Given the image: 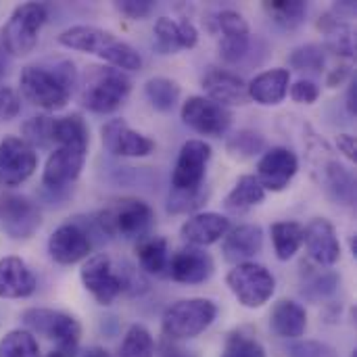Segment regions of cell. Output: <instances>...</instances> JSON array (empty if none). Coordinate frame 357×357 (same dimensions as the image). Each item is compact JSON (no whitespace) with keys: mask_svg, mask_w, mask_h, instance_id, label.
I'll return each instance as SVG.
<instances>
[{"mask_svg":"<svg viewBox=\"0 0 357 357\" xmlns=\"http://www.w3.org/2000/svg\"><path fill=\"white\" fill-rule=\"evenodd\" d=\"M211 161V146L205 140H188L182 144L174 172L172 186L176 192H195L201 188L207 165Z\"/></svg>","mask_w":357,"mask_h":357,"instance_id":"cell-11","label":"cell"},{"mask_svg":"<svg viewBox=\"0 0 357 357\" xmlns=\"http://www.w3.org/2000/svg\"><path fill=\"white\" fill-rule=\"evenodd\" d=\"M205 199H207V195L201 192V188L195 190V192H176V190H174V195L169 197V211H172V213H186V211H192V209L201 207V205L205 203Z\"/></svg>","mask_w":357,"mask_h":357,"instance_id":"cell-44","label":"cell"},{"mask_svg":"<svg viewBox=\"0 0 357 357\" xmlns=\"http://www.w3.org/2000/svg\"><path fill=\"white\" fill-rule=\"evenodd\" d=\"M40 347L31 333L27 331H10L0 341V357H38Z\"/></svg>","mask_w":357,"mask_h":357,"instance_id":"cell-36","label":"cell"},{"mask_svg":"<svg viewBox=\"0 0 357 357\" xmlns=\"http://www.w3.org/2000/svg\"><path fill=\"white\" fill-rule=\"evenodd\" d=\"M38 282L27 264L19 257L0 259V297L2 299H25L33 295Z\"/></svg>","mask_w":357,"mask_h":357,"instance_id":"cell-24","label":"cell"},{"mask_svg":"<svg viewBox=\"0 0 357 357\" xmlns=\"http://www.w3.org/2000/svg\"><path fill=\"white\" fill-rule=\"evenodd\" d=\"M218 318V305L211 299H182L163 314L161 328L169 341H186L205 333Z\"/></svg>","mask_w":357,"mask_h":357,"instance_id":"cell-5","label":"cell"},{"mask_svg":"<svg viewBox=\"0 0 357 357\" xmlns=\"http://www.w3.org/2000/svg\"><path fill=\"white\" fill-rule=\"evenodd\" d=\"M136 257L140 261V268L146 274H155L161 276L167 270V261H169V251H167V241L163 236H146L142 241H138L136 245Z\"/></svg>","mask_w":357,"mask_h":357,"instance_id":"cell-31","label":"cell"},{"mask_svg":"<svg viewBox=\"0 0 357 357\" xmlns=\"http://www.w3.org/2000/svg\"><path fill=\"white\" fill-rule=\"evenodd\" d=\"M289 86H291V71L284 67H274L255 75L247 84V94L249 100H255L257 105L276 107L287 98Z\"/></svg>","mask_w":357,"mask_h":357,"instance_id":"cell-23","label":"cell"},{"mask_svg":"<svg viewBox=\"0 0 357 357\" xmlns=\"http://www.w3.org/2000/svg\"><path fill=\"white\" fill-rule=\"evenodd\" d=\"M215 270L213 257L201 247H182L167 261V274L180 284H201L211 278Z\"/></svg>","mask_w":357,"mask_h":357,"instance_id":"cell-16","label":"cell"},{"mask_svg":"<svg viewBox=\"0 0 357 357\" xmlns=\"http://www.w3.org/2000/svg\"><path fill=\"white\" fill-rule=\"evenodd\" d=\"M59 44L71 50L90 52L100 56L109 67L119 71H138L142 67V56L128 42L117 40L115 33L96 25H73L59 33Z\"/></svg>","mask_w":357,"mask_h":357,"instance_id":"cell-2","label":"cell"},{"mask_svg":"<svg viewBox=\"0 0 357 357\" xmlns=\"http://www.w3.org/2000/svg\"><path fill=\"white\" fill-rule=\"evenodd\" d=\"M218 25L222 29V36H249V23L238 10H222L218 15Z\"/></svg>","mask_w":357,"mask_h":357,"instance_id":"cell-42","label":"cell"},{"mask_svg":"<svg viewBox=\"0 0 357 357\" xmlns=\"http://www.w3.org/2000/svg\"><path fill=\"white\" fill-rule=\"evenodd\" d=\"M117 357H155V339H153V335L140 324L130 326L123 341H121V345H119Z\"/></svg>","mask_w":357,"mask_h":357,"instance_id":"cell-34","label":"cell"},{"mask_svg":"<svg viewBox=\"0 0 357 357\" xmlns=\"http://www.w3.org/2000/svg\"><path fill=\"white\" fill-rule=\"evenodd\" d=\"M251 46V33L249 36H222L220 42V56L226 63H238Z\"/></svg>","mask_w":357,"mask_h":357,"instance_id":"cell-40","label":"cell"},{"mask_svg":"<svg viewBox=\"0 0 357 357\" xmlns=\"http://www.w3.org/2000/svg\"><path fill=\"white\" fill-rule=\"evenodd\" d=\"M303 245L307 255L320 268H331L341 259V243L335 226L326 218H316L303 226Z\"/></svg>","mask_w":357,"mask_h":357,"instance_id":"cell-18","label":"cell"},{"mask_svg":"<svg viewBox=\"0 0 357 357\" xmlns=\"http://www.w3.org/2000/svg\"><path fill=\"white\" fill-rule=\"evenodd\" d=\"M351 357H357V354H356V351H354V356H351Z\"/></svg>","mask_w":357,"mask_h":357,"instance_id":"cell-53","label":"cell"},{"mask_svg":"<svg viewBox=\"0 0 357 357\" xmlns=\"http://www.w3.org/2000/svg\"><path fill=\"white\" fill-rule=\"evenodd\" d=\"M21 318H23V324L31 333L42 335L48 341H54L59 354H63L65 357L75 356L79 337H82V326L73 316L65 312H56V310L31 307V310H25Z\"/></svg>","mask_w":357,"mask_h":357,"instance_id":"cell-7","label":"cell"},{"mask_svg":"<svg viewBox=\"0 0 357 357\" xmlns=\"http://www.w3.org/2000/svg\"><path fill=\"white\" fill-rule=\"evenodd\" d=\"M226 284L238 299V303L249 310L264 307L276 291V278L272 276V272L255 261L234 266L226 276Z\"/></svg>","mask_w":357,"mask_h":357,"instance_id":"cell-8","label":"cell"},{"mask_svg":"<svg viewBox=\"0 0 357 357\" xmlns=\"http://www.w3.org/2000/svg\"><path fill=\"white\" fill-rule=\"evenodd\" d=\"M270 326L282 339H299L307 328V312L297 301L282 299L272 307Z\"/></svg>","mask_w":357,"mask_h":357,"instance_id":"cell-26","label":"cell"},{"mask_svg":"<svg viewBox=\"0 0 357 357\" xmlns=\"http://www.w3.org/2000/svg\"><path fill=\"white\" fill-rule=\"evenodd\" d=\"M222 253L228 264H245L251 261L264 247V230L257 224H243L238 228H230V232L222 238Z\"/></svg>","mask_w":357,"mask_h":357,"instance_id":"cell-22","label":"cell"},{"mask_svg":"<svg viewBox=\"0 0 357 357\" xmlns=\"http://www.w3.org/2000/svg\"><path fill=\"white\" fill-rule=\"evenodd\" d=\"M264 149H266L264 136L253 130H241V132L232 134L226 142L228 155L234 159H241V161L257 157L259 153H264Z\"/></svg>","mask_w":357,"mask_h":357,"instance_id":"cell-35","label":"cell"},{"mask_svg":"<svg viewBox=\"0 0 357 357\" xmlns=\"http://www.w3.org/2000/svg\"><path fill=\"white\" fill-rule=\"evenodd\" d=\"M289 63L299 71H320L324 67V52H322L320 46L307 44V46H301V48L293 50Z\"/></svg>","mask_w":357,"mask_h":357,"instance_id":"cell-39","label":"cell"},{"mask_svg":"<svg viewBox=\"0 0 357 357\" xmlns=\"http://www.w3.org/2000/svg\"><path fill=\"white\" fill-rule=\"evenodd\" d=\"M207 98L215 100L218 105L224 107H243L249 102V94H247V84L238 73H232L228 69H218L211 67L203 79H201Z\"/></svg>","mask_w":357,"mask_h":357,"instance_id":"cell-20","label":"cell"},{"mask_svg":"<svg viewBox=\"0 0 357 357\" xmlns=\"http://www.w3.org/2000/svg\"><path fill=\"white\" fill-rule=\"evenodd\" d=\"M299 172V159L297 155L287 146H274L270 151H264L259 163H257V180L264 186V190L282 192L289 188L293 178Z\"/></svg>","mask_w":357,"mask_h":357,"instance_id":"cell-13","label":"cell"},{"mask_svg":"<svg viewBox=\"0 0 357 357\" xmlns=\"http://www.w3.org/2000/svg\"><path fill=\"white\" fill-rule=\"evenodd\" d=\"M230 220L222 213H213V211H205V213H195L190 215L182 228H180V236L192 245V247H209L220 243L228 232H230Z\"/></svg>","mask_w":357,"mask_h":357,"instance_id":"cell-21","label":"cell"},{"mask_svg":"<svg viewBox=\"0 0 357 357\" xmlns=\"http://www.w3.org/2000/svg\"><path fill=\"white\" fill-rule=\"evenodd\" d=\"M347 109H349V113L351 115H356L357 113V84L356 79H351L349 82V90H347Z\"/></svg>","mask_w":357,"mask_h":357,"instance_id":"cell-50","label":"cell"},{"mask_svg":"<svg viewBox=\"0 0 357 357\" xmlns=\"http://www.w3.org/2000/svg\"><path fill=\"white\" fill-rule=\"evenodd\" d=\"M46 357H65L63 354H59V351H52V354H48Z\"/></svg>","mask_w":357,"mask_h":357,"instance_id":"cell-52","label":"cell"},{"mask_svg":"<svg viewBox=\"0 0 357 357\" xmlns=\"http://www.w3.org/2000/svg\"><path fill=\"white\" fill-rule=\"evenodd\" d=\"M84 357H113L107 349H100V347H94V349H90V351H86V356Z\"/></svg>","mask_w":357,"mask_h":357,"instance_id":"cell-51","label":"cell"},{"mask_svg":"<svg viewBox=\"0 0 357 357\" xmlns=\"http://www.w3.org/2000/svg\"><path fill=\"white\" fill-rule=\"evenodd\" d=\"M180 84L169 77H151L144 84V96L151 102L153 109L161 113L174 111V107L180 102Z\"/></svg>","mask_w":357,"mask_h":357,"instance_id":"cell-32","label":"cell"},{"mask_svg":"<svg viewBox=\"0 0 357 357\" xmlns=\"http://www.w3.org/2000/svg\"><path fill=\"white\" fill-rule=\"evenodd\" d=\"M48 19V10L40 2H25L15 6L8 21L0 31L2 50L10 56H25L29 54L40 38V29Z\"/></svg>","mask_w":357,"mask_h":357,"instance_id":"cell-6","label":"cell"},{"mask_svg":"<svg viewBox=\"0 0 357 357\" xmlns=\"http://www.w3.org/2000/svg\"><path fill=\"white\" fill-rule=\"evenodd\" d=\"M21 100L19 94L8 88V86H0V121H8L19 113Z\"/></svg>","mask_w":357,"mask_h":357,"instance_id":"cell-47","label":"cell"},{"mask_svg":"<svg viewBox=\"0 0 357 357\" xmlns=\"http://www.w3.org/2000/svg\"><path fill=\"white\" fill-rule=\"evenodd\" d=\"M320 184L328 190V195L343 205H354L356 201V176L337 159H326L320 169Z\"/></svg>","mask_w":357,"mask_h":357,"instance_id":"cell-27","label":"cell"},{"mask_svg":"<svg viewBox=\"0 0 357 357\" xmlns=\"http://www.w3.org/2000/svg\"><path fill=\"white\" fill-rule=\"evenodd\" d=\"M115 8L130 17V19H144L153 13L155 8V2L153 0H121V2H115Z\"/></svg>","mask_w":357,"mask_h":357,"instance_id":"cell-46","label":"cell"},{"mask_svg":"<svg viewBox=\"0 0 357 357\" xmlns=\"http://www.w3.org/2000/svg\"><path fill=\"white\" fill-rule=\"evenodd\" d=\"M289 357H339V354L322 341H295L289 347Z\"/></svg>","mask_w":357,"mask_h":357,"instance_id":"cell-41","label":"cell"},{"mask_svg":"<svg viewBox=\"0 0 357 357\" xmlns=\"http://www.w3.org/2000/svg\"><path fill=\"white\" fill-rule=\"evenodd\" d=\"M339 287V278L331 272H322V274H316L312 282L305 284L303 289V295H310L314 299H320V297H328L337 291Z\"/></svg>","mask_w":357,"mask_h":357,"instance_id":"cell-43","label":"cell"},{"mask_svg":"<svg viewBox=\"0 0 357 357\" xmlns=\"http://www.w3.org/2000/svg\"><path fill=\"white\" fill-rule=\"evenodd\" d=\"M303 226L299 222H274L270 228L274 253L280 261H289L303 247Z\"/></svg>","mask_w":357,"mask_h":357,"instance_id":"cell-30","label":"cell"},{"mask_svg":"<svg viewBox=\"0 0 357 357\" xmlns=\"http://www.w3.org/2000/svg\"><path fill=\"white\" fill-rule=\"evenodd\" d=\"M0 222L10 238H29L42 224L40 209L25 197L2 195L0 197Z\"/></svg>","mask_w":357,"mask_h":357,"instance_id":"cell-15","label":"cell"},{"mask_svg":"<svg viewBox=\"0 0 357 357\" xmlns=\"http://www.w3.org/2000/svg\"><path fill=\"white\" fill-rule=\"evenodd\" d=\"M48 253L61 266L84 261L92 253V241L79 224H63L48 238Z\"/></svg>","mask_w":357,"mask_h":357,"instance_id":"cell-17","label":"cell"},{"mask_svg":"<svg viewBox=\"0 0 357 357\" xmlns=\"http://www.w3.org/2000/svg\"><path fill=\"white\" fill-rule=\"evenodd\" d=\"M337 146L349 161H356V138L351 134H339L337 136Z\"/></svg>","mask_w":357,"mask_h":357,"instance_id":"cell-48","label":"cell"},{"mask_svg":"<svg viewBox=\"0 0 357 357\" xmlns=\"http://www.w3.org/2000/svg\"><path fill=\"white\" fill-rule=\"evenodd\" d=\"M130 77L115 67H88L82 82V105L98 115L115 113L130 96Z\"/></svg>","mask_w":357,"mask_h":357,"instance_id":"cell-3","label":"cell"},{"mask_svg":"<svg viewBox=\"0 0 357 357\" xmlns=\"http://www.w3.org/2000/svg\"><path fill=\"white\" fill-rule=\"evenodd\" d=\"M264 8L268 15L282 27H299L307 15V4L303 0H274V2H264Z\"/></svg>","mask_w":357,"mask_h":357,"instance_id":"cell-33","label":"cell"},{"mask_svg":"<svg viewBox=\"0 0 357 357\" xmlns=\"http://www.w3.org/2000/svg\"><path fill=\"white\" fill-rule=\"evenodd\" d=\"M50 142H56L59 146H73L88 151L90 144V130L82 115L71 113L63 117L50 119Z\"/></svg>","mask_w":357,"mask_h":357,"instance_id":"cell-28","label":"cell"},{"mask_svg":"<svg viewBox=\"0 0 357 357\" xmlns=\"http://www.w3.org/2000/svg\"><path fill=\"white\" fill-rule=\"evenodd\" d=\"M86 153L84 149H73V146H59L54 149L44 165L42 172V182L48 188H65L67 184L75 182L84 169L86 163Z\"/></svg>","mask_w":357,"mask_h":357,"instance_id":"cell-19","label":"cell"},{"mask_svg":"<svg viewBox=\"0 0 357 357\" xmlns=\"http://www.w3.org/2000/svg\"><path fill=\"white\" fill-rule=\"evenodd\" d=\"M182 121L203 136L220 138L232 126V111L207 96H190L180 109Z\"/></svg>","mask_w":357,"mask_h":357,"instance_id":"cell-10","label":"cell"},{"mask_svg":"<svg viewBox=\"0 0 357 357\" xmlns=\"http://www.w3.org/2000/svg\"><path fill=\"white\" fill-rule=\"evenodd\" d=\"M222 357H266V349L257 339L243 333H232L226 341Z\"/></svg>","mask_w":357,"mask_h":357,"instance_id":"cell-37","label":"cell"},{"mask_svg":"<svg viewBox=\"0 0 357 357\" xmlns=\"http://www.w3.org/2000/svg\"><path fill=\"white\" fill-rule=\"evenodd\" d=\"M100 138L105 149L115 157L140 159V157H149L155 151V140L132 130L123 119H109L100 128Z\"/></svg>","mask_w":357,"mask_h":357,"instance_id":"cell-14","label":"cell"},{"mask_svg":"<svg viewBox=\"0 0 357 357\" xmlns=\"http://www.w3.org/2000/svg\"><path fill=\"white\" fill-rule=\"evenodd\" d=\"M266 199V190L259 184V180L255 176H241L236 180V184L232 186V190L226 195L224 199V207L232 213H245L251 207H257L259 203H264Z\"/></svg>","mask_w":357,"mask_h":357,"instance_id":"cell-29","label":"cell"},{"mask_svg":"<svg viewBox=\"0 0 357 357\" xmlns=\"http://www.w3.org/2000/svg\"><path fill=\"white\" fill-rule=\"evenodd\" d=\"M38 153L19 136H6L0 142V186L15 188L33 176Z\"/></svg>","mask_w":357,"mask_h":357,"instance_id":"cell-12","label":"cell"},{"mask_svg":"<svg viewBox=\"0 0 357 357\" xmlns=\"http://www.w3.org/2000/svg\"><path fill=\"white\" fill-rule=\"evenodd\" d=\"M75 86L77 71L71 61H61L54 67L27 65L19 75V90L23 98L44 111L63 109L69 102Z\"/></svg>","mask_w":357,"mask_h":357,"instance_id":"cell-1","label":"cell"},{"mask_svg":"<svg viewBox=\"0 0 357 357\" xmlns=\"http://www.w3.org/2000/svg\"><path fill=\"white\" fill-rule=\"evenodd\" d=\"M98 226L111 236L142 241L155 226V211L146 201L126 197L98 213Z\"/></svg>","mask_w":357,"mask_h":357,"instance_id":"cell-4","label":"cell"},{"mask_svg":"<svg viewBox=\"0 0 357 357\" xmlns=\"http://www.w3.org/2000/svg\"><path fill=\"white\" fill-rule=\"evenodd\" d=\"M161 357H195L190 351H186V349H182V347H178V345H174L169 339H165L163 341V347H161Z\"/></svg>","mask_w":357,"mask_h":357,"instance_id":"cell-49","label":"cell"},{"mask_svg":"<svg viewBox=\"0 0 357 357\" xmlns=\"http://www.w3.org/2000/svg\"><path fill=\"white\" fill-rule=\"evenodd\" d=\"M155 38L157 46L163 52H178V50H190L199 42V31L192 25L190 19L174 21L169 17H159L155 23Z\"/></svg>","mask_w":357,"mask_h":357,"instance_id":"cell-25","label":"cell"},{"mask_svg":"<svg viewBox=\"0 0 357 357\" xmlns=\"http://www.w3.org/2000/svg\"><path fill=\"white\" fill-rule=\"evenodd\" d=\"M289 94L297 105H314L320 98V86L312 79H299L289 86Z\"/></svg>","mask_w":357,"mask_h":357,"instance_id":"cell-45","label":"cell"},{"mask_svg":"<svg viewBox=\"0 0 357 357\" xmlns=\"http://www.w3.org/2000/svg\"><path fill=\"white\" fill-rule=\"evenodd\" d=\"M84 289L100 305H111L121 293H126V266L115 268L113 259L105 253L92 255L79 270Z\"/></svg>","mask_w":357,"mask_h":357,"instance_id":"cell-9","label":"cell"},{"mask_svg":"<svg viewBox=\"0 0 357 357\" xmlns=\"http://www.w3.org/2000/svg\"><path fill=\"white\" fill-rule=\"evenodd\" d=\"M50 119L48 115H38V117H31L27 119L23 126H21V132H23V140L29 144V146H48L52 144L50 142Z\"/></svg>","mask_w":357,"mask_h":357,"instance_id":"cell-38","label":"cell"}]
</instances>
